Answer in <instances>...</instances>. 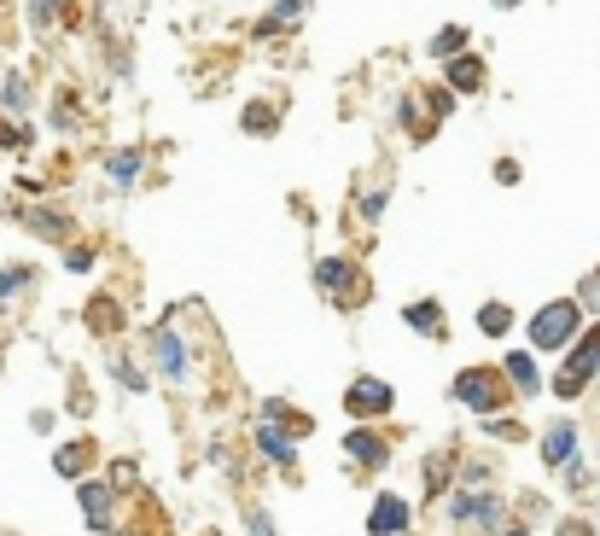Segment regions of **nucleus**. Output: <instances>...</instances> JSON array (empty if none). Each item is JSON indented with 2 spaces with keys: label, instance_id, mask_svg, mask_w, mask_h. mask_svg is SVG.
<instances>
[{
  "label": "nucleus",
  "instance_id": "nucleus-5",
  "mask_svg": "<svg viewBox=\"0 0 600 536\" xmlns=\"http://www.w3.org/2000/svg\"><path fill=\"white\" fill-rule=\"evenodd\" d=\"M367 531H373V536H402V531H408V502H397V496H379V502H373V513H367Z\"/></svg>",
  "mask_w": 600,
  "mask_h": 536
},
{
  "label": "nucleus",
  "instance_id": "nucleus-3",
  "mask_svg": "<svg viewBox=\"0 0 600 536\" xmlns=\"http://www.w3.org/2000/svg\"><path fill=\"white\" fill-rule=\"evenodd\" d=\"M595 373H600V327L566 356V368H560V379H554V391H560V397H577Z\"/></svg>",
  "mask_w": 600,
  "mask_h": 536
},
{
  "label": "nucleus",
  "instance_id": "nucleus-7",
  "mask_svg": "<svg viewBox=\"0 0 600 536\" xmlns=\"http://www.w3.org/2000/svg\"><path fill=\"white\" fill-rule=\"evenodd\" d=\"M571 455H577V432H571L566 420H560V426H548V437H542V461H548V467H560V461H571Z\"/></svg>",
  "mask_w": 600,
  "mask_h": 536
},
{
  "label": "nucleus",
  "instance_id": "nucleus-18",
  "mask_svg": "<svg viewBox=\"0 0 600 536\" xmlns=\"http://www.w3.org/2000/svg\"><path fill=\"white\" fill-rule=\"evenodd\" d=\"M461 47H467V30H461V24H455V30H443V35L432 41L437 59H449V53H461Z\"/></svg>",
  "mask_w": 600,
  "mask_h": 536
},
{
  "label": "nucleus",
  "instance_id": "nucleus-16",
  "mask_svg": "<svg viewBox=\"0 0 600 536\" xmlns=\"http://www.w3.org/2000/svg\"><path fill=\"white\" fill-rule=\"evenodd\" d=\"M257 443H263V455H268V461H292V443H286V437L274 432V420H268L263 432H257Z\"/></svg>",
  "mask_w": 600,
  "mask_h": 536
},
{
  "label": "nucleus",
  "instance_id": "nucleus-11",
  "mask_svg": "<svg viewBox=\"0 0 600 536\" xmlns=\"http://www.w3.org/2000/svg\"><path fill=\"white\" fill-rule=\"evenodd\" d=\"M344 449H350V461H362V467H379V461H385V443H379L373 432H350L344 437Z\"/></svg>",
  "mask_w": 600,
  "mask_h": 536
},
{
  "label": "nucleus",
  "instance_id": "nucleus-23",
  "mask_svg": "<svg viewBox=\"0 0 600 536\" xmlns=\"http://www.w3.org/2000/svg\"><path fill=\"white\" fill-rule=\"evenodd\" d=\"M88 321H94V327H105V333H111V327H117V309H105V298L94 303V309H88Z\"/></svg>",
  "mask_w": 600,
  "mask_h": 536
},
{
  "label": "nucleus",
  "instance_id": "nucleus-17",
  "mask_svg": "<svg viewBox=\"0 0 600 536\" xmlns=\"http://www.w3.org/2000/svg\"><path fill=\"white\" fill-rule=\"evenodd\" d=\"M408 327H426V333H437V327H443L437 303H414V309H408Z\"/></svg>",
  "mask_w": 600,
  "mask_h": 536
},
{
  "label": "nucleus",
  "instance_id": "nucleus-24",
  "mask_svg": "<svg viewBox=\"0 0 600 536\" xmlns=\"http://www.w3.org/2000/svg\"><path fill=\"white\" fill-rule=\"evenodd\" d=\"M111 175H117V181H129V175H134V152H117V158H111Z\"/></svg>",
  "mask_w": 600,
  "mask_h": 536
},
{
  "label": "nucleus",
  "instance_id": "nucleus-28",
  "mask_svg": "<svg viewBox=\"0 0 600 536\" xmlns=\"http://www.w3.org/2000/svg\"><path fill=\"white\" fill-rule=\"evenodd\" d=\"M59 0H35V24H47V12H53Z\"/></svg>",
  "mask_w": 600,
  "mask_h": 536
},
{
  "label": "nucleus",
  "instance_id": "nucleus-2",
  "mask_svg": "<svg viewBox=\"0 0 600 536\" xmlns=\"http://www.w3.org/2000/svg\"><path fill=\"white\" fill-rule=\"evenodd\" d=\"M455 402H467L472 414H496L501 402H507V385H501V373H490V368H467L455 379Z\"/></svg>",
  "mask_w": 600,
  "mask_h": 536
},
{
  "label": "nucleus",
  "instance_id": "nucleus-20",
  "mask_svg": "<svg viewBox=\"0 0 600 536\" xmlns=\"http://www.w3.org/2000/svg\"><path fill=\"white\" fill-rule=\"evenodd\" d=\"M245 129H251V134H274V111H268V105H251V111H245Z\"/></svg>",
  "mask_w": 600,
  "mask_h": 536
},
{
  "label": "nucleus",
  "instance_id": "nucleus-14",
  "mask_svg": "<svg viewBox=\"0 0 600 536\" xmlns=\"http://www.w3.org/2000/svg\"><path fill=\"white\" fill-rule=\"evenodd\" d=\"M507 379H513V385H519V391L531 397V391H536V362H531V356H519V350H513V356H507Z\"/></svg>",
  "mask_w": 600,
  "mask_h": 536
},
{
  "label": "nucleus",
  "instance_id": "nucleus-12",
  "mask_svg": "<svg viewBox=\"0 0 600 536\" xmlns=\"http://www.w3.org/2000/svg\"><path fill=\"white\" fill-rule=\"evenodd\" d=\"M496 513H501V502H490V496H461V502H455V519H484V525H490Z\"/></svg>",
  "mask_w": 600,
  "mask_h": 536
},
{
  "label": "nucleus",
  "instance_id": "nucleus-4",
  "mask_svg": "<svg viewBox=\"0 0 600 536\" xmlns=\"http://www.w3.org/2000/svg\"><path fill=\"white\" fill-rule=\"evenodd\" d=\"M391 397H397V391H391L385 379H356V385H350V397H344V408H350L356 420H367V414H385Z\"/></svg>",
  "mask_w": 600,
  "mask_h": 536
},
{
  "label": "nucleus",
  "instance_id": "nucleus-6",
  "mask_svg": "<svg viewBox=\"0 0 600 536\" xmlns=\"http://www.w3.org/2000/svg\"><path fill=\"white\" fill-rule=\"evenodd\" d=\"M315 280H321L327 292H338V298H356V292H362L356 268L344 263V257H321V263H315Z\"/></svg>",
  "mask_w": 600,
  "mask_h": 536
},
{
  "label": "nucleus",
  "instance_id": "nucleus-25",
  "mask_svg": "<svg viewBox=\"0 0 600 536\" xmlns=\"http://www.w3.org/2000/svg\"><path fill=\"white\" fill-rule=\"evenodd\" d=\"M111 484H117V490H129V484H134V461H117V467H111Z\"/></svg>",
  "mask_w": 600,
  "mask_h": 536
},
{
  "label": "nucleus",
  "instance_id": "nucleus-13",
  "mask_svg": "<svg viewBox=\"0 0 600 536\" xmlns=\"http://www.w3.org/2000/svg\"><path fill=\"white\" fill-rule=\"evenodd\" d=\"M478 327H484L490 338H501L507 327H513V309H507V303H484V309H478Z\"/></svg>",
  "mask_w": 600,
  "mask_h": 536
},
{
  "label": "nucleus",
  "instance_id": "nucleus-9",
  "mask_svg": "<svg viewBox=\"0 0 600 536\" xmlns=\"http://www.w3.org/2000/svg\"><path fill=\"white\" fill-rule=\"evenodd\" d=\"M152 350H158V368H164V379H187V362H181V344H175V333H152Z\"/></svg>",
  "mask_w": 600,
  "mask_h": 536
},
{
  "label": "nucleus",
  "instance_id": "nucleus-21",
  "mask_svg": "<svg viewBox=\"0 0 600 536\" xmlns=\"http://www.w3.org/2000/svg\"><path fill=\"white\" fill-rule=\"evenodd\" d=\"M286 18H298V0H280V6L268 12V24H263V30H286Z\"/></svg>",
  "mask_w": 600,
  "mask_h": 536
},
{
  "label": "nucleus",
  "instance_id": "nucleus-15",
  "mask_svg": "<svg viewBox=\"0 0 600 536\" xmlns=\"http://www.w3.org/2000/svg\"><path fill=\"white\" fill-rule=\"evenodd\" d=\"M449 472H455V455H432V461H426V496H437V490L449 484Z\"/></svg>",
  "mask_w": 600,
  "mask_h": 536
},
{
  "label": "nucleus",
  "instance_id": "nucleus-26",
  "mask_svg": "<svg viewBox=\"0 0 600 536\" xmlns=\"http://www.w3.org/2000/svg\"><path fill=\"white\" fill-rule=\"evenodd\" d=\"M251 536H274V519L268 513H251Z\"/></svg>",
  "mask_w": 600,
  "mask_h": 536
},
{
  "label": "nucleus",
  "instance_id": "nucleus-1",
  "mask_svg": "<svg viewBox=\"0 0 600 536\" xmlns=\"http://www.w3.org/2000/svg\"><path fill=\"white\" fill-rule=\"evenodd\" d=\"M583 327V303L577 298H560V303H542L531 315V344L536 350H566L571 338Z\"/></svg>",
  "mask_w": 600,
  "mask_h": 536
},
{
  "label": "nucleus",
  "instance_id": "nucleus-8",
  "mask_svg": "<svg viewBox=\"0 0 600 536\" xmlns=\"http://www.w3.org/2000/svg\"><path fill=\"white\" fill-rule=\"evenodd\" d=\"M449 88H455V94H478V88H484V65H478L472 53L449 59Z\"/></svg>",
  "mask_w": 600,
  "mask_h": 536
},
{
  "label": "nucleus",
  "instance_id": "nucleus-27",
  "mask_svg": "<svg viewBox=\"0 0 600 536\" xmlns=\"http://www.w3.org/2000/svg\"><path fill=\"white\" fill-rule=\"evenodd\" d=\"M18 286H24V274H0V298H12Z\"/></svg>",
  "mask_w": 600,
  "mask_h": 536
},
{
  "label": "nucleus",
  "instance_id": "nucleus-29",
  "mask_svg": "<svg viewBox=\"0 0 600 536\" xmlns=\"http://www.w3.org/2000/svg\"><path fill=\"white\" fill-rule=\"evenodd\" d=\"M496 6H519V0H496Z\"/></svg>",
  "mask_w": 600,
  "mask_h": 536
},
{
  "label": "nucleus",
  "instance_id": "nucleus-30",
  "mask_svg": "<svg viewBox=\"0 0 600 536\" xmlns=\"http://www.w3.org/2000/svg\"><path fill=\"white\" fill-rule=\"evenodd\" d=\"M501 536H525V531H501Z\"/></svg>",
  "mask_w": 600,
  "mask_h": 536
},
{
  "label": "nucleus",
  "instance_id": "nucleus-19",
  "mask_svg": "<svg viewBox=\"0 0 600 536\" xmlns=\"http://www.w3.org/2000/svg\"><path fill=\"white\" fill-rule=\"evenodd\" d=\"M82 461H88V449H82V443H70V449L53 455V467H59V472H82Z\"/></svg>",
  "mask_w": 600,
  "mask_h": 536
},
{
  "label": "nucleus",
  "instance_id": "nucleus-10",
  "mask_svg": "<svg viewBox=\"0 0 600 536\" xmlns=\"http://www.w3.org/2000/svg\"><path fill=\"white\" fill-rule=\"evenodd\" d=\"M82 513H88V525H111V490L105 484H82Z\"/></svg>",
  "mask_w": 600,
  "mask_h": 536
},
{
  "label": "nucleus",
  "instance_id": "nucleus-22",
  "mask_svg": "<svg viewBox=\"0 0 600 536\" xmlns=\"http://www.w3.org/2000/svg\"><path fill=\"white\" fill-rule=\"evenodd\" d=\"M577 303H589V309H600V268L583 280V292H577Z\"/></svg>",
  "mask_w": 600,
  "mask_h": 536
}]
</instances>
